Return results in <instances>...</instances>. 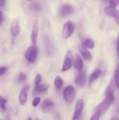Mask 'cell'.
<instances>
[{"label":"cell","instance_id":"1","mask_svg":"<svg viewBox=\"0 0 119 120\" xmlns=\"http://www.w3.org/2000/svg\"><path fill=\"white\" fill-rule=\"evenodd\" d=\"M113 100H114L113 94H106V98L98 107L97 111L102 115V114H103L105 111L108 110L112 103H113Z\"/></svg>","mask_w":119,"mask_h":120},{"label":"cell","instance_id":"2","mask_svg":"<svg viewBox=\"0 0 119 120\" xmlns=\"http://www.w3.org/2000/svg\"><path fill=\"white\" fill-rule=\"evenodd\" d=\"M37 55V48L35 45L29 46L24 53L26 59L30 63H34Z\"/></svg>","mask_w":119,"mask_h":120},{"label":"cell","instance_id":"3","mask_svg":"<svg viewBox=\"0 0 119 120\" xmlns=\"http://www.w3.org/2000/svg\"><path fill=\"white\" fill-rule=\"evenodd\" d=\"M74 31V25L71 21H67L64 24L63 28V35L65 40L68 39Z\"/></svg>","mask_w":119,"mask_h":120},{"label":"cell","instance_id":"4","mask_svg":"<svg viewBox=\"0 0 119 120\" xmlns=\"http://www.w3.org/2000/svg\"><path fill=\"white\" fill-rule=\"evenodd\" d=\"M72 60H73V56H72V52L71 50H68L65 55L63 67H62L61 71L63 72L67 71L69 69H71L72 65Z\"/></svg>","mask_w":119,"mask_h":120},{"label":"cell","instance_id":"5","mask_svg":"<svg viewBox=\"0 0 119 120\" xmlns=\"http://www.w3.org/2000/svg\"><path fill=\"white\" fill-rule=\"evenodd\" d=\"M63 96L65 101L67 103H71L73 101L75 96L74 88L72 86L66 87L63 91Z\"/></svg>","mask_w":119,"mask_h":120},{"label":"cell","instance_id":"6","mask_svg":"<svg viewBox=\"0 0 119 120\" xmlns=\"http://www.w3.org/2000/svg\"><path fill=\"white\" fill-rule=\"evenodd\" d=\"M104 12L106 15L113 17L116 23L119 25V11L116 9V8L110 7H105Z\"/></svg>","mask_w":119,"mask_h":120},{"label":"cell","instance_id":"7","mask_svg":"<svg viewBox=\"0 0 119 120\" xmlns=\"http://www.w3.org/2000/svg\"><path fill=\"white\" fill-rule=\"evenodd\" d=\"M75 83L78 86L84 88L86 84V75L84 70H80L75 79Z\"/></svg>","mask_w":119,"mask_h":120},{"label":"cell","instance_id":"8","mask_svg":"<svg viewBox=\"0 0 119 120\" xmlns=\"http://www.w3.org/2000/svg\"><path fill=\"white\" fill-rule=\"evenodd\" d=\"M84 107V101L82 99L78 100L75 105V110L74 114L72 120H77L80 116Z\"/></svg>","mask_w":119,"mask_h":120},{"label":"cell","instance_id":"9","mask_svg":"<svg viewBox=\"0 0 119 120\" xmlns=\"http://www.w3.org/2000/svg\"><path fill=\"white\" fill-rule=\"evenodd\" d=\"M29 89V86L28 84L25 85L21 90L19 96V101L21 105H24L27 101L28 98V93Z\"/></svg>","mask_w":119,"mask_h":120},{"label":"cell","instance_id":"10","mask_svg":"<svg viewBox=\"0 0 119 120\" xmlns=\"http://www.w3.org/2000/svg\"><path fill=\"white\" fill-rule=\"evenodd\" d=\"M74 11V8L72 5L65 4L60 7V14L63 16H66L72 14Z\"/></svg>","mask_w":119,"mask_h":120},{"label":"cell","instance_id":"11","mask_svg":"<svg viewBox=\"0 0 119 120\" xmlns=\"http://www.w3.org/2000/svg\"><path fill=\"white\" fill-rule=\"evenodd\" d=\"M20 30L21 28L18 21L15 19L12 22L11 26H10V34L14 37H16L19 34Z\"/></svg>","mask_w":119,"mask_h":120},{"label":"cell","instance_id":"12","mask_svg":"<svg viewBox=\"0 0 119 120\" xmlns=\"http://www.w3.org/2000/svg\"><path fill=\"white\" fill-rule=\"evenodd\" d=\"M38 21L36 20L35 21L33 25L32 30L31 34V39L33 45H35L37 42V36H38Z\"/></svg>","mask_w":119,"mask_h":120},{"label":"cell","instance_id":"13","mask_svg":"<svg viewBox=\"0 0 119 120\" xmlns=\"http://www.w3.org/2000/svg\"><path fill=\"white\" fill-rule=\"evenodd\" d=\"M72 63H73L74 68L77 70H79V71L82 70L83 61L80 56L78 53L75 54L74 56L73 60H72Z\"/></svg>","mask_w":119,"mask_h":120},{"label":"cell","instance_id":"14","mask_svg":"<svg viewBox=\"0 0 119 120\" xmlns=\"http://www.w3.org/2000/svg\"><path fill=\"white\" fill-rule=\"evenodd\" d=\"M54 103L50 99H46L42 104V110L44 112H49L53 109Z\"/></svg>","mask_w":119,"mask_h":120},{"label":"cell","instance_id":"15","mask_svg":"<svg viewBox=\"0 0 119 120\" xmlns=\"http://www.w3.org/2000/svg\"><path fill=\"white\" fill-rule=\"evenodd\" d=\"M102 74V71L100 69H97L94 70L92 72V73L91 74L89 79V83L90 85L92 84V83H93L94 81L98 79H99L101 76Z\"/></svg>","mask_w":119,"mask_h":120},{"label":"cell","instance_id":"16","mask_svg":"<svg viewBox=\"0 0 119 120\" xmlns=\"http://www.w3.org/2000/svg\"><path fill=\"white\" fill-rule=\"evenodd\" d=\"M79 52L81 54L84 59L86 60H89L92 59V55H91V53L86 49V48L83 46L79 48Z\"/></svg>","mask_w":119,"mask_h":120},{"label":"cell","instance_id":"17","mask_svg":"<svg viewBox=\"0 0 119 120\" xmlns=\"http://www.w3.org/2000/svg\"><path fill=\"white\" fill-rule=\"evenodd\" d=\"M82 46L86 48L89 49H93L94 47V42L92 39H83L82 40Z\"/></svg>","mask_w":119,"mask_h":120},{"label":"cell","instance_id":"18","mask_svg":"<svg viewBox=\"0 0 119 120\" xmlns=\"http://www.w3.org/2000/svg\"><path fill=\"white\" fill-rule=\"evenodd\" d=\"M117 88L116 84L115 81L114 79H112L111 80L110 83L109 85L108 86V87H107L106 90V94H113V92L116 90V89Z\"/></svg>","mask_w":119,"mask_h":120},{"label":"cell","instance_id":"19","mask_svg":"<svg viewBox=\"0 0 119 120\" xmlns=\"http://www.w3.org/2000/svg\"><path fill=\"white\" fill-rule=\"evenodd\" d=\"M49 88V84H45V83H43V84H40L38 86H35V89L38 92H44V91H46Z\"/></svg>","mask_w":119,"mask_h":120},{"label":"cell","instance_id":"20","mask_svg":"<svg viewBox=\"0 0 119 120\" xmlns=\"http://www.w3.org/2000/svg\"><path fill=\"white\" fill-rule=\"evenodd\" d=\"M54 86L56 89L58 90H60L61 89L63 86V80L61 77L58 76L55 79Z\"/></svg>","mask_w":119,"mask_h":120},{"label":"cell","instance_id":"21","mask_svg":"<svg viewBox=\"0 0 119 120\" xmlns=\"http://www.w3.org/2000/svg\"><path fill=\"white\" fill-rule=\"evenodd\" d=\"M30 8L32 10L35 11H40L41 10V8H42V7H41L40 4L38 2H34L33 3H32L30 5Z\"/></svg>","mask_w":119,"mask_h":120},{"label":"cell","instance_id":"22","mask_svg":"<svg viewBox=\"0 0 119 120\" xmlns=\"http://www.w3.org/2000/svg\"><path fill=\"white\" fill-rule=\"evenodd\" d=\"M26 75L24 73H21L19 75L18 77V82L19 83H23L24 81L26 80Z\"/></svg>","mask_w":119,"mask_h":120},{"label":"cell","instance_id":"23","mask_svg":"<svg viewBox=\"0 0 119 120\" xmlns=\"http://www.w3.org/2000/svg\"><path fill=\"white\" fill-rule=\"evenodd\" d=\"M109 7L116 8L119 5V0H109Z\"/></svg>","mask_w":119,"mask_h":120},{"label":"cell","instance_id":"24","mask_svg":"<svg viewBox=\"0 0 119 120\" xmlns=\"http://www.w3.org/2000/svg\"><path fill=\"white\" fill-rule=\"evenodd\" d=\"M114 81H115L117 87L119 89V72L117 70L115 71V74H114Z\"/></svg>","mask_w":119,"mask_h":120},{"label":"cell","instance_id":"25","mask_svg":"<svg viewBox=\"0 0 119 120\" xmlns=\"http://www.w3.org/2000/svg\"><path fill=\"white\" fill-rule=\"evenodd\" d=\"M102 116L101 114L99 112H98V111H96V112L92 116V117H91V118L90 120H99L100 118V116Z\"/></svg>","mask_w":119,"mask_h":120},{"label":"cell","instance_id":"26","mask_svg":"<svg viewBox=\"0 0 119 120\" xmlns=\"http://www.w3.org/2000/svg\"><path fill=\"white\" fill-rule=\"evenodd\" d=\"M6 103H7V100L5 98H2L1 101H0V107L4 110L5 111L6 110Z\"/></svg>","mask_w":119,"mask_h":120},{"label":"cell","instance_id":"27","mask_svg":"<svg viewBox=\"0 0 119 120\" xmlns=\"http://www.w3.org/2000/svg\"><path fill=\"white\" fill-rule=\"evenodd\" d=\"M41 80H42V77H41L40 75H39V74H37V76H36V78H35V86H38V84H40Z\"/></svg>","mask_w":119,"mask_h":120},{"label":"cell","instance_id":"28","mask_svg":"<svg viewBox=\"0 0 119 120\" xmlns=\"http://www.w3.org/2000/svg\"><path fill=\"white\" fill-rule=\"evenodd\" d=\"M40 101V97H36V98L33 100V102H32L33 106L35 107H37V105H38V104H39Z\"/></svg>","mask_w":119,"mask_h":120},{"label":"cell","instance_id":"29","mask_svg":"<svg viewBox=\"0 0 119 120\" xmlns=\"http://www.w3.org/2000/svg\"><path fill=\"white\" fill-rule=\"evenodd\" d=\"M8 68L7 66H1L0 67V76H2L4 73L7 72L8 70Z\"/></svg>","mask_w":119,"mask_h":120},{"label":"cell","instance_id":"30","mask_svg":"<svg viewBox=\"0 0 119 120\" xmlns=\"http://www.w3.org/2000/svg\"><path fill=\"white\" fill-rule=\"evenodd\" d=\"M117 55L119 58V35L117 37Z\"/></svg>","mask_w":119,"mask_h":120},{"label":"cell","instance_id":"31","mask_svg":"<svg viewBox=\"0 0 119 120\" xmlns=\"http://www.w3.org/2000/svg\"><path fill=\"white\" fill-rule=\"evenodd\" d=\"M4 21V14L2 11H0V24L3 22Z\"/></svg>","mask_w":119,"mask_h":120},{"label":"cell","instance_id":"32","mask_svg":"<svg viewBox=\"0 0 119 120\" xmlns=\"http://www.w3.org/2000/svg\"><path fill=\"white\" fill-rule=\"evenodd\" d=\"M6 0H0V7H2L5 5Z\"/></svg>","mask_w":119,"mask_h":120},{"label":"cell","instance_id":"33","mask_svg":"<svg viewBox=\"0 0 119 120\" xmlns=\"http://www.w3.org/2000/svg\"><path fill=\"white\" fill-rule=\"evenodd\" d=\"M110 120H119V119L117 117H113Z\"/></svg>","mask_w":119,"mask_h":120},{"label":"cell","instance_id":"34","mask_svg":"<svg viewBox=\"0 0 119 120\" xmlns=\"http://www.w3.org/2000/svg\"><path fill=\"white\" fill-rule=\"evenodd\" d=\"M117 71H118L119 72V64H118V66H117Z\"/></svg>","mask_w":119,"mask_h":120},{"label":"cell","instance_id":"35","mask_svg":"<svg viewBox=\"0 0 119 120\" xmlns=\"http://www.w3.org/2000/svg\"><path fill=\"white\" fill-rule=\"evenodd\" d=\"M2 98H3V97H2V96H0V101H1V100L2 99Z\"/></svg>","mask_w":119,"mask_h":120},{"label":"cell","instance_id":"36","mask_svg":"<svg viewBox=\"0 0 119 120\" xmlns=\"http://www.w3.org/2000/svg\"><path fill=\"white\" fill-rule=\"evenodd\" d=\"M28 120H32L31 118H30V117H29V118H28Z\"/></svg>","mask_w":119,"mask_h":120},{"label":"cell","instance_id":"37","mask_svg":"<svg viewBox=\"0 0 119 120\" xmlns=\"http://www.w3.org/2000/svg\"><path fill=\"white\" fill-rule=\"evenodd\" d=\"M36 120H39V119H38V118H37V119H36Z\"/></svg>","mask_w":119,"mask_h":120},{"label":"cell","instance_id":"38","mask_svg":"<svg viewBox=\"0 0 119 120\" xmlns=\"http://www.w3.org/2000/svg\"><path fill=\"white\" fill-rule=\"evenodd\" d=\"M26 1H31V0H26Z\"/></svg>","mask_w":119,"mask_h":120},{"label":"cell","instance_id":"39","mask_svg":"<svg viewBox=\"0 0 119 120\" xmlns=\"http://www.w3.org/2000/svg\"><path fill=\"white\" fill-rule=\"evenodd\" d=\"M105 1H108V0H105Z\"/></svg>","mask_w":119,"mask_h":120},{"label":"cell","instance_id":"40","mask_svg":"<svg viewBox=\"0 0 119 120\" xmlns=\"http://www.w3.org/2000/svg\"><path fill=\"white\" fill-rule=\"evenodd\" d=\"M0 120H1V119H0Z\"/></svg>","mask_w":119,"mask_h":120}]
</instances>
